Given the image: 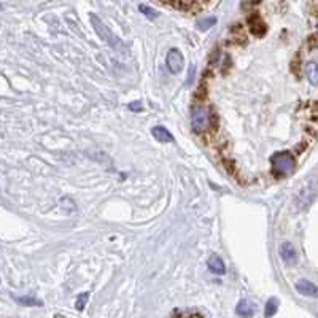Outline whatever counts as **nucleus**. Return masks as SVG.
Segmentation results:
<instances>
[{
    "label": "nucleus",
    "mask_w": 318,
    "mask_h": 318,
    "mask_svg": "<svg viewBox=\"0 0 318 318\" xmlns=\"http://www.w3.org/2000/svg\"><path fill=\"white\" fill-rule=\"evenodd\" d=\"M248 27H250V32L256 37H263L266 34V24L263 22V19L260 18V14H252L248 18Z\"/></svg>",
    "instance_id": "obj_8"
},
{
    "label": "nucleus",
    "mask_w": 318,
    "mask_h": 318,
    "mask_svg": "<svg viewBox=\"0 0 318 318\" xmlns=\"http://www.w3.org/2000/svg\"><path fill=\"white\" fill-rule=\"evenodd\" d=\"M277 309H278V302L277 299H269L267 301V304H266V317H274L275 312H277Z\"/></svg>",
    "instance_id": "obj_13"
},
{
    "label": "nucleus",
    "mask_w": 318,
    "mask_h": 318,
    "mask_svg": "<svg viewBox=\"0 0 318 318\" xmlns=\"http://www.w3.org/2000/svg\"><path fill=\"white\" fill-rule=\"evenodd\" d=\"M165 64H167V69L172 73H180L185 67V57L180 53V50L172 48L167 53V57H165Z\"/></svg>",
    "instance_id": "obj_5"
},
{
    "label": "nucleus",
    "mask_w": 318,
    "mask_h": 318,
    "mask_svg": "<svg viewBox=\"0 0 318 318\" xmlns=\"http://www.w3.org/2000/svg\"><path fill=\"white\" fill-rule=\"evenodd\" d=\"M175 318H202L198 314H189V315H181V317H175Z\"/></svg>",
    "instance_id": "obj_20"
},
{
    "label": "nucleus",
    "mask_w": 318,
    "mask_h": 318,
    "mask_svg": "<svg viewBox=\"0 0 318 318\" xmlns=\"http://www.w3.org/2000/svg\"><path fill=\"white\" fill-rule=\"evenodd\" d=\"M91 22H93V26H94V29H96V32H97V35L101 37V39L108 45L110 48H113L115 51H123V48H124V43L121 42L118 37L111 32V30L104 24V22L97 18V16H94V14H91Z\"/></svg>",
    "instance_id": "obj_3"
},
{
    "label": "nucleus",
    "mask_w": 318,
    "mask_h": 318,
    "mask_svg": "<svg viewBox=\"0 0 318 318\" xmlns=\"http://www.w3.org/2000/svg\"><path fill=\"white\" fill-rule=\"evenodd\" d=\"M306 75L312 85H318V64L310 60L306 64Z\"/></svg>",
    "instance_id": "obj_11"
},
{
    "label": "nucleus",
    "mask_w": 318,
    "mask_h": 318,
    "mask_svg": "<svg viewBox=\"0 0 318 318\" xmlns=\"http://www.w3.org/2000/svg\"><path fill=\"white\" fill-rule=\"evenodd\" d=\"M191 126L196 134L210 132V111L204 107H196L191 111Z\"/></svg>",
    "instance_id": "obj_4"
},
{
    "label": "nucleus",
    "mask_w": 318,
    "mask_h": 318,
    "mask_svg": "<svg viewBox=\"0 0 318 318\" xmlns=\"http://www.w3.org/2000/svg\"><path fill=\"white\" fill-rule=\"evenodd\" d=\"M294 167H296V161L290 151H280L272 156V170L277 177L290 175Z\"/></svg>",
    "instance_id": "obj_2"
},
{
    "label": "nucleus",
    "mask_w": 318,
    "mask_h": 318,
    "mask_svg": "<svg viewBox=\"0 0 318 318\" xmlns=\"http://www.w3.org/2000/svg\"><path fill=\"white\" fill-rule=\"evenodd\" d=\"M207 266H209V270L212 272V274H215V275H224V272H226L224 263L218 255H212L210 256L209 261H207Z\"/></svg>",
    "instance_id": "obj_9"
},
{
    "label": "nucleus",
    "mask_w": 318,
    "mask_h": 318,
    "mask_svg": "<svg viewBox=\"0 0 318 318\" xmlns=\"http://www.w3.org/2000/svg\"><path fill=\"white\" fill-rule=\"evenodd\" d=\"M215 24H216V18H206L198 22V27H199V30H207L210 27H213Z\"/></svg>",
    "instance_id": "obj_14"
},
{
    "label": "nucleus",
    "mask_w": 318,
    "mask_h": 318,
    "mask_svg": "<svg viewBox=\"0 0 318 318\" xmlns=\"http://www.w3.org/2000/svg\"><path fill=\"white\" fill-rule=\"evenodd\" d=\"M16 301L22 306H42V301L34 298H16Z\"/></svg>",
    "instance_id": "obj_16"
},
{
    "label": "nucleus",
    "mask_w": 318,
    "mask_h": 318,
    "mask_svg": "<svg viewBox=\"0 0 318 318\" xmlns=\"http://www.w3.org/2000/svg\"><path fill=\"white\" fill-rule=\"evenodd\" d=\"M140 11L145 14V16L148 18V19H156L158 16H159V13L156 11V10H153V8H150V6H147V5H140Z\"/></svg>",
    "instance_id": "obj_15"
},
{
    "label": "nucleus",
    "mask_w": 318,
    "mask_h": 318,
    "mask_svg": "<svg viewBox=\"0 0 318 318\" xmlns=\"http://www.w3.org/2000/svg\"><path fill=\"white\" fill-rule=\"evenodd\" d=\"M151 135L158 140V142H161V143H170L173 142V135L165 129V127L162 126H156L151 129Z\"/></svg>",
    "instance_id": "obj_10"
},
{
    "label": "nucleus",
    "mask_w": 318,
    "mask_h": 318,
    "mask_svg": "<svg viewBox=\"0 0 318 318\" xmlns=\"http://www.w3.org/2000/svg\"><path fill=\"white\" fill-rule=\"evenodd\" d=\"M88 298H89V296H88V293H85V294H80L78 299H77V304H75V306H77V310H83V309H85Z\"/></svg>",
    "instance_id": "obj_17"
},
{
    "label": "nucleus",
    "mask_w": 318,
    "mask_h": 318,
    "mask_svg": "<svg viewBox=\"0 0 318 318\" xmlns=\"http://www.w3.org/2000/svg\"><path fill=\"white\" fill-rule=\"evenodd\" d=\"M317 194H318V180L309 178L306 183L298 189L296 196H294V206H296L299 212L307 210L315 201Z\"/></svg>",
    "instance_id": "obj_1"
},
{
    "label": "nucleus",
    "mask_w": 318,
    "mask_h": 318,
    "mask_svg": "<svg viewBox=\"0 0 318 318\" xmlns=\"http://www.w3.org/2000/svg\"><path fill=\"white\" fill-rule=\"evenodd\" d=\"M296 291L302 296H307V298H318V286L309 280L302 278L299 282H296Z\"/></svg>",
    "instance_id": "obj_6"
},
{
    "label": "nucleus",
    "mask_w": 318,
    "mask_h": 318,
    "mask_svg": "<svg viewBox=\"0 0 318 318\" xmlns=\"http://www.w3.org/2000/svg\"><path fill=\"white\" fill-rule=\"evenodd\" d=\"M278 253H280V256H282V260H283L286 264H290V266L298 261L296 250H294V247H293L291 242H283V244L280 245V248H278Z\"/></svg>",
    "instance_id": "obj_7"
},
{
    "label": "nucleus",
    "mask_w": 318,
    "mask_h": 318,
    "mask_svg": "<svg viewBox=\"0 0 318 318\" xmlns=\"http://www.w3.org/2000/svg\"><path fill=\"white\" fill-rule=\"evenodd\" d=\"M237 314L240 317H244V318H248V317H252L255 314V307L250 304L248 301L242 299L239 304H237Z\"/></svg>",
    "instance_id": "obj_12"
},
{
    "label": "nucleus",
    "mask_w": 318,
    "mask_h": 318,
    "mask_svg": "<svg viewBox=\"0 0 318 318\" xmlns=\"http://www.w3.org/2000/svg\"><path fill=\"white\" fill-rule=\"evenodd\" d=\"M194 75H196V67L191 65L189 67V72H188V80H186V85H191L193 80H194Z\"/></svg>",
    "instance_id": "obj_18"
},
{
    "label": "nucleus",
    "mask_w": 318,
    "mask_h": 318,
    "mask_svg": "<svg viewBox=\"0 0 318 318\" xmlns=\"http://www.w3.org/2000/svg\"><path fill=\"white\" fill-rule=\"evenodd\" d=\"M132 111H142L143 110V107H142V102L140 101H137V102H131L129 105H127Z\"/></svg>",
    "instance_id": "obj_19"
}]
</instances>
